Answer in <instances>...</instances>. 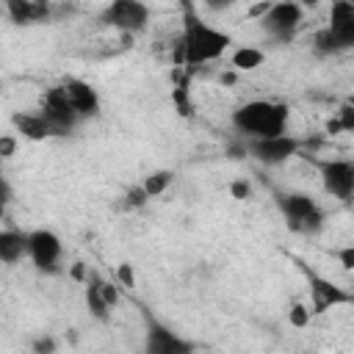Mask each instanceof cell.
I'll use <instances>...</instances> for the list:
<instances>
[{"label": "cell", "instance_id": "cell-1", "mask_svg": "<svg viewBox=\"0 0 354 354\" xmlns=\"http://www.w3.org/2000/svg\"><path fill=\"white\" fill-rule=\"evenodd\" d=\"M183 47H185V66L194 72L196 66L221 58V53L232 44V36L221 28L207 25L191 0H183V36H180Z\"/></svg>", "mask_w": 354, "mask_h": 354}, {"label": "cell", "instance_id": "cell-2", "mask_svg": "<svg viewBox=\"0 0 354 354\" xmlns=\"http://www.w3.org/2000/svg\"><path fill=\"white\" fill-rule=\"evenodd\" d=\"M288 119H290V108L285 102H274V100H249L232 111L235 130L243 133L249 141L282 136L288 127Z\"/></svg>", "mask_w": 354, "mask_h": 354}, {"label": "cell", "instance_id": "cell-3", "mask_svg": "<svg viewBox=\"0 0 354 354\" xmlns=\"http://www.w3.org/2000/svg\"><path fill=\"white\" fill-rule=\"evenodd\" d=\"M315 53L332 55L354 47V3L348 0H335L329 8V22L321 28L313 39Z\"/></svg>", "mask_w": 354, "mask_h": 354}, {"label": "cell", "instance_id": "cell-4", "mask_svg": "<svg viewBox=\"0 0 354 354\" xmlns=\"http://www.w3.org/2000/svg\"><path fill=\"white\" fill-rule=\"evenodd\" d=\"M277 205L293 232L315 235L324 227V210L310 194H277Z\"/></svg>", "mask_w": 354, "mask_h": 354}, {"label": "cell", "instance_id": "cell-5", "mask_svg": "<svg viewBox=\"0 0 354 354\" xmlns=\"http://www.w3.org/2000/svg\"><path fill=\"white\" fill-rule=\"evenodd\" d=\"M301 19H304V6H299L296 0H277L260 14L263 30L282 41H288L299 30Z\"/></svg>", "mask_w": 354, "mask_h": 354}, {"label": "cell", "instance_id": "cell-6", "mask_svg": "<svg viewBox=\"0 0 354 354\" xmlns=\"http://www.w3.org/2000/svg\"><path fill=\"white\" fill-rule=\"evenodd\" d=\"M100 22L122 30V33H138L149 22V8L141 0H111L105 11L100 14Z\"/></svg>", "mask_w": 354, "mask_h": 354}, {"label": "cell", "instance_id": "cell-7", "mask_svg": "<svg viewBox=\"0 0 354 354\" xmlns=\"http://www.w3.org/2000/svg\"><path fill=\"white\" fill-rule=\"evenodd\" d=\"M41 113L47 116V122H50V127H53L55 136H66V133L77 124V119H80L77 111L72 108L69 97H66L64 83H61V86H53V88L44 94V100H41Z\"/></svg>", "mask_w": 354, "mask_h": 354}, {"label": "cell", "instance_id": "cell-8", "mask_svg": "<svg viewBox=\"0 0 354 354\" xmlns=\"http://www.w3.org/2000/svg\"><path fill=\"white\" fill-rule=\"evenodd\" d=\"M61 252H64L61 238L53 230H33V232H28V257L33 260V266L39 271L55 274Z\"/></svg>", "mask_w": 354, "mask_h": 354}, {"label": "cell", "instance_id": "cell-9", "mask_svg": "<svg viewBox=\"0 0 354 354\" xmlns=\"http://www.w3.org/2000/svg\"><path fill=\"white\" fill-rule=\"evenodd\" d=\"M324 180L326 194H332L335 199H351L354 196V160L346 158H329V160H318L315 163Z\"/></svg>", "mask_w": 354, "mask_h": 354}, {"label": "cell", "instance_id": "cell-10", "mask_svg": "<svg viewBox=\"0 0 354 354\" xmlns=\"http://www.w3.org/2000/svg\"><path fill=\"white\" fill-rule=\"evenodd\" d=\"M307 274V285H310V310L313 315H321L332 307H340V304H354V293H348L346 288L335 285L332 279H324L318 274Z\"/></svg>", "mask_w": 354, "mask_h": 354}, {"label": "cell", "instance_id": "cell-11", "mask_svg": "<svg viewBox=\"0 0 354 354\" xmlns=\"http://www.w3.org/2000/svg\"><path fill=\"white\" fill-rule=\"evenodd\" d=\"M299 147H301L299 138L282 133V136H271V138H252L246 149H249L252 158H257L260 163H266V166H279V163H285L288 158H293V155L299 152Z\"/></svg>", "mask_w": 354, "mask_h": 354}, {"label": "cell", "instance_id": "cell-12", "mask_svg": "<svg viewBox=\"0 0 354 354\" xmlns=\"http://www.w3.org/2000/svg\"><path fill=\"white\" fill-rule=\"evenodd\" d=\"M147 351L149 354H188V351H194V346L188 340H183L180 335H174L171 329H166L163 324L149 318V324H147Z\"/></svg>", "mask_w": 354, "mask_h": 354}, {"label": "cell", "instance_id": "cell-13", "mask_svg": "<svg viewBox=\"0 0 354 354\" xmlns=\"http://www.w3.org/2000/svg\"><path fill=\"white\" fill-rule=\"evenodd\" d=\"M64 88H66V97H69V102L80 119H91L100 113V94L91 83H86L80 77H66Z\"/></svg>", "mask_w": 354, "mask_h": 354}, {"label": "cell", "instance_id": "cell-14", "mask_svg": "<svg viewBox=\"0 0 354 354\" xmlns=\"http://www.w3.org/2000/svg\"><path fill=\"white\" fill-rule=\"evenodd\" d=\"M6 8H8L11 22H17V25L50 19V3L47 0H6Z\"/></svg>", "mask_w": 354, "mask_h": 354}, {"label": "cell", "instance_id": "cell-15", "mask_svg": "<svg viewBox=\"0 0 354 354\" xmlns=\"http://www.w3.org/2000/svg\"><path fill=\"white\" fill-rule=\"evenodd\" d=\"M11 122H14L17 133L25 136V138H30V141H44L47 136H55L44 113H14Z\"/></svg>", "mask_w": 354, "mask_h": 354}, {"label": "cell", "instance_id": "cell-16", "mask_svg": "<svg viewBox=\"0 0 354 354\" xmlns=\"http://www.w3.org/2000/svg\"><path fill=\"white\" fill-rule=\"evenodd\" d=\"M22 254H28V232L3 230V232H0V260L11 266V263H17Z\"/></svg>", "mask_w": 354, "mask_h": 354}, {"label": "cell", "instance_id": "cell-17", "mask_svg": "<svg viewBox=\"0 0 354 354\" xmlns=\"http://www.w3.org/2000/svg\"><path fill=\"white\" fill-rule=\"evenodd\" d=\"M100 282H102L100 274H88V279H86V304H88V310L97 321H108L111 318V304L105 301Z\"/></svg>", "mask_w": 354, "mask_h": 354}, {"label": "cell", "instance_id": "cell-18", "mask_svg": "<svg viewBox=\"0 0 354 354\" xmlns=\"http://www.w3.org/2000/svg\"><path fill=\"white\" fill-rule=\"evenodd\" d=\"M263 61H266V53L257 50V47H249V44H243V47H238V50L232 53V66H235L238 72H252V69H257Z\"/></svg>", "mask_w": 354, "mask_h": 354}, {"label": "cell", "instance_id": "cell-19", "mask_svg": "<svg viewBox=\"0 0 354 354\" xmlns=\"http://www.w3.org/2000/svg\"><path fill=\"white\" fill-rule=\"evenodd\" d=\"M171 180H174V174L169 169H158V171H152V174L144 177V188H147L149 196H160L171 185Z\"/></svg>", "mask_w": 354, "mask_h": 354}, {"label": "cell", "instance_id": "cell-20", "mask_svg": "<svg viewBox=\"0 0 354 354\" xmlns=\"http://www.w3.org/2000/svg\"><path fill=\"white\" fill-rule=\"evenodd\" d=\"M310 318H313L310 304H301V301H293V304H290V310H288V324H290V326L304 329V326L310 324Z\"/></svg>", "mask_w": 354, "mask_h": 354}, {"label": "cell", "instance_id": "cell-21", "mask_svg": "<svg viewBox=\"0 0 354 354\" xmlns=\"http://www.w3.org/2000/svg\"><path fill=\"white\" fill-rule=\"evenodd\" d=\"M116 282H119L122 288H127V290L136 288V274H133V266H130V263H119V266H116Z\"/></svg>", "mask_w": 354, "mask_h": 354}, {"label": "cell", "instance_id": "cell-22", "mask_svg": "<svg viewBox=\"0 0 354 354\" xmlns=\"http://www.w3.org/2000/svg\"><path fill=\"white\" fill-rule=\"evenodd\" d=\"M332 257L346 268V271H354V243H348V246H340V249H335L332 252Z\"/></svg>", "mask_w": 354, "mask_h": 354}, {"label": "cell", "instance_id": "cell-23", "mask_svg": "<svg viewBox=\"0 0 354 354\" xmlns=\"http://www.w3.org/2000/svg\"><path fill=\"white\" fill-rule=\"evenodd\" d=\"M147 199H152V196L147 194V188H144V185H138V188L127 191V196H124V205H127V207H141Z\"/></svg>", "mask_w": 354, "mask_h": 354}, {"label": "cell", "instance_id": "cell-24", "mask_svg": "<svg viewBox=\"0 0 354 354\" xmlns=\"http://www.w3.org/2000/svg\"><path fill=\"white\" fill-rule=\"evenodd\" d=\"M337 119L343 124V133H354V105H340Z\"/></svg>", "mask_w": 354, "mask_h": 354}, {"label": "cell", "instance_id": "cell-25", "mask_svg": "<svg viewBox=\"0 0 354 354\" xmlns=\"http://www.w3.org/2000/svg\"><path fill=\"white\" fill-rule=\"evenodd\" d=\"M230 194H232L235 199H249V194H252V185H249L246 180H235V183L230 185Z\"/></svg>", "mask_w": 354, "mask_h": 354}, {"label": "cell", "instance_id": "cell-26", "mask_svg": "<svg viewBox=\"0 0 354 354\" xmlns=\"http://www.w3.org/2000/svg\"><path fill=\"white\" fill-rule=\"evenodd\" d=\"M100 288H102V296H105V301L113 307V304L119 301V288H116V285H111V282H105V279L100 282Z\"/></svg>", "mask_w": 354, "mask_h": 354}, {"label": "cell", "instance_id": "cell-27", "mask_svg": "<svg viewBox=\"0 0 354 354\" xmlns=\"http://www.w3.org/2000/svg\"><path fill=\"white\" fill-rule=\"evenodd\" d=\"M14 149H17L14 136H3V138H0V155H3V158H11V155H14Z\"/></svg>", "mask_w": 354, "mask_h": 354}, {"label": "cell", "instance_id": "cell-28", "mask_svg": "<svg viewBox=\"0 0 354 354\" xmlns=\"http://www.w3.org/2000/svg\"><path fill=\"white\" fill-rule=\"evenodd\" d=\"M326 133H329V136H337V133H343V124H340V119H337V116L326 122Z\"/></svg>", "mask_w": 354, "mask_h": 354}, {"label": "cell", "instance_id": "cell-29", "mask_svg": "<svg viewBox=\"0 0 354 354\" xmlns=\"http://www.w3.org/2000/svg\"><path fill=\"white\" fill-rule=\"evenodd\" d=\"M72 277H75L77 282H86V279H88V277H86V268H83V263H75V266H72Z\"/></svg>", "mask_w": 354, "mask_h": 354}, {"label": "cell", "instance_id": "cell-30", "mask_svg": "<svg viewBox=\"0 0 354 354\" xmlns=\"http://www.w3.org/2000/svg\"><path fill=\"white\" fill-rule=\"evenodd\" d=\"M33 348H36V351H53V348H55V343L47 337V340H36V343H33Z\"/></svg>", "mask_w": 354, "mask_h": 354}, {"label": "cell", "instance_id": "cell-31", "mask_svg": "<svg viewBox=\"0 0 354 354\" xmlns=\"http://www.w3.org/2000/svg\"><path fill=\"white\" fill-rule=\"evenodd\" d=\"M205 3H207L210 8H216V11H218V8H230V6H232V3H238V0H205Z\"/></svg>", "mask_w": 354, "mask_h": 354}, {"label": "cell", "instance_id": "cell-32", "mask_svg": "<svg viewBox=\"0 0 354 354\" xmlns=\"http://www.w3.org/2000/svg\"><path fill=\"white\" fill-rule=\"evenodd\" d=\"M221 83L232 86V83H235V72H224V75H221Z\"/></svg>", "mask_w": 354, "mask_h": 354}, {"label": "cell", "instance_id": "cell-33", "mask_svg": "<svg viewBox=\"0 0 354 354\" xmlns=\"http://www.w3.org/2000/svg\"><path fill=\"white\" fill-rule=\"evenodd\" d=\"M296 3H299V6H318L321 0H296Z\"/></svg>", "mask_w": 354, "mask_h": 354}, {"label": "cell", "instance_id": "cell-34", "mask_svg": "<svg viewBox=\"0 0 354 354\" xmlns=\"http://www.w3.org/2000/svg\"><path fill=\"white\" fill-rule=\"evenodd\" d=\"M348 3H354V0H348Z\"/></svg>", "mask_w": 354, "mask_h": 354}]
</instances>
